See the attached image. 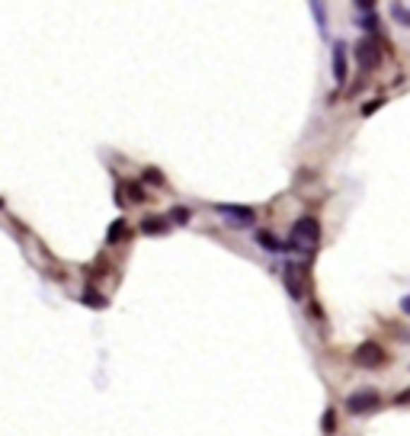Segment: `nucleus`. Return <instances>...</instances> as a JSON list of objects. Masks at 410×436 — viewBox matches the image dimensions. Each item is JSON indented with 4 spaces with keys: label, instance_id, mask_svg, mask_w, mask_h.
Returning <instances> with one entry per match:
<instances>
[{
    "label": "nucleus",
    "instance_id": "nucleus-4",
    "mask_svg": "<svg viewBox=\"0 0 410 436\" xmlns=\"http://www.w3.org/2000/svg\"><path fill=\"white\" fill-rule=\"evenodd\" d=\"M356 61H359L362 71L378 68V61H382V52H378L375 42H372V39H362L359 45H356Z\"/></svg>",
    "mask_w": 410,
    "mask_h": 436
},
{
    "label": "nucleus",
    "instance_id": "nucleus-2",
    "mask_svg": "<svg viewBox=\"0 0 410 436\" xmlns=\"http://www.w3.org/2000/svg\"><path fill=\"white\" fill-rule=\"evenodd\" d=\"M356 366L362 369H382L385 363H388V356H385V350L378 343H372V340H366V343L356 346V353H353Z\"/></svg>",
    "mask_w": 410,
    "mask_h": 436
},
{
    "label": "nucleus",
    "instance_id": "nucleus-16",
    "mask_svg": "<svg viewBox=\"0 0 410 436\" xmlns=\"http://www.w3.org/2000/svg\"><path fill=\"white\" fill-rule=\"evenodd\" d=\"M382 103H385V100H375V103H366V106H362V116H372V112H375Z\"/></svg>",
    "mask_w": 410,
    "mask_h": 436
},
{
    "label": "nucleus",
    "instance_id": "nucleus-11",
    "mask_svg": "<svg viewBox=\"0 0 410 436\" xmlns=\"http://www.w3.org/2000/svg\"><path fill=\"white\" fill-rule=\"evenodd\" d=\"M84 305H87V308H106V298L100 295V292L87 289V292H84Z\"/></svg>",
    "mask_w": 410,
    "mask_h": 436
},
{
    "label": "nucleus",
    "instance_id": "nucleus-10",
    "mask_svg": "<svg viewBox=\"0 0 410 436\" xmlns=\"http://www.w3.org/2000/svg\"><path fill=\"white\" fill-rule=\"evenodd\" d=\"M285 276H289V292H292L295 298H301V295H305V276H301L299 270H289V273H285Z\"/></svg>",
    "mask_w": 410,
    "mask_h": 436
},
{
    "label": "nucleus",
    "instance_id": "nucleus-14",
    "mask_svg": "<svg viewBox=\"0 0 410 436\" xmlns=\"http://www.w3.org/2000/svg\"><path fill=\"white\" fill-rule=\"evenodd\" d=\"M334 430H337V417H334V411H327V414H324V433L330 436Z\"/></svg>",
    "mask_w": 410,
    "mask_h": 436
},
{
    "label": "nucleus",
    "instance_id": "nucleus-6",
    "mask_svg": "<svg viewBox=\"0 0 410 436\" xmlns=\"http://www.w3.org/2000/svg\"><path fill=\"white\" fill-rule=\"evenodd\" d=\"M128 237V222L126 218H116V222L109 225V231H106V244H119Z\"/></svg>",
    "mask_w": 410,
    "mask_h": 436
},
{
    "label": "nucleus",
    "instance_id": "nucleus-12",
    "mask_svg": "<svg viewBox=\"0 0 410 436\" xmlns=\"http://www.w3.org/2000/svg\"><path fill=\"white\" fill-rule=\"evenodd\" d=\"M257 241L263 244L266 250H282V244H279V241H276V237H272V235H266V231H260V235H257Z\"/></svg>",
    "mask_w": 410,
    "mask_h": 436
},
{
    "label": "nucleus",
    "instance_id": "nucleus-1",
    "mask_svg": "<svg viewBox=\"0 0 410 436\" xmlns=\"http://www.w3.org/2000/svg\"><path fill=\"white\" fill-rule=\"evenodd\" d=\"M320 241V225L318 218H299V222L292 225V244L301 250H314Z\"/></svg>",
    "mask_w": 410,
    "mask_h": 436
},
{
    "label": "nucleus",
    "instance_id": "nucleus-9",
    "mask_svg": "<svg viewBox=\"0 0 410 436\" xmlns=\"http://www.w3.org/2000/svg\"><path fill=\"white\" fill-rule=\"evenodd\" d=\"M391 16L401 23L404 29H410V0H401V4H391Z\"/></svg>",
    "mask_w": 410,
    "mask_h": 436
},
{
    "label": "nucleus",
    "instance_id": "nucleus-18",
    "mask_svg": "<svg viewBox=\"0 0 410 436\" xmlns=\"http://www.w3.org/2000/svg\"><path fill=\"white\" fill-rule=\"evenodd\" d=\"M407 401H410V391H404V395L394 398V404H407Z\"/></svg>",
    "mask_w": 410,
    "mask_h": 436
},
{
    "label": "nucleus",
    "instance_id": "nucleus-13",
    "mask_svg": "<svg viewBox=\"0 0 410 436\" xmlns=\"http://www.w3.org/2000/svg\"><path fill=\"white\" fill-rule=\"evenodd\" d=\"M145 180L151 183V187H160V183H164V177H160V170H154V167H147V170H145Z\"/></svg>",
    "mask_w": 410,
    "mask_h": 436
},
{
    "label": "nucleus",
    "instance_id": "nucleus-17",
    "mask_svg": "<svg viewBox=\"0 0 410 436\" xmlns=\"http://www.w3.org/2000/svg\"><path fill=\"white\" fill-rule=\"evenodd\" d=\"M174 218H176V222H189V212H186V208H176V212H174Z\"/></svg>",
    "mask_w": 410,
    "mask_h": 436
},
{
    "label": "nucleus",
    "instance_id": "nucleus-5",
    "mask_svg": "<svg viewBox=\"0 0 410 436\" xmlns=\"http://www.w3.org/2000/svg\"><path fill=\"white\" fill-rule=\"evenodd\" d=\"M334 81L337 87L346 83V45L343 42H334Z\"/></svg>",
    "mask_w": 410,
    "mask_h": 436
},
{
    "label": "nucleus",
    "instance_id": "nucleus-3",
    "mask_svg": "<svg viewBox=\"0 0 410 436\" xmlns=\"http://www.w3.org/2000/svg\"><path fill=\"white\" fill-rule=\"evenodd\" d=\"M378 404H382V398H378V391H372V388L353 391V395L346 398L349 414H372V411H378Z\"/></svg>",
    "mask_w": 410,
    "mask_h": 436
},
{
    "label": "nucleus",
    "instance_id": "nucleus-15",
    "mask_svg": "<svg viewBox=\"0 0 410 436\" xmlns=\"http://www.w3.org/2000/svg\"><path fill=\"white\" fill-rule=\"evenodd\" d=\"M128 199L141 202V199H145V189H141V187H128Z\"/></svg>",
    "mask_w": 410,
    "mask_h": 436
},
{
    "label": "nucleus",
    "instance_id": "nucleus-7",
    "mask_svg": "<svg viewBox=\"0 0 410 436\" xmlns=\"http://www.w3.org/2000/svg\"><path fill=\"white\" fill-rule=\"evenodd\" d=\"M218 212L231 215V218H234V222H241V225H253V212H251V208H237V206H218Z\"/></svg>",
    "mask_w": 410,
    "mask_h": 436
},
{
    "label": "nucleus",
    "instance_id": "nucleus-8",
    "mask_svg": "<svg viewBox=\"0 0 410 436\" xmlns=\"http://www.w3.org/2000/svg\"><path fill=\"white\" fill-rule=\"evenodd\" d=\"M167 228H170V222H167V218H160V215H154V218H145V222H141V231H145V235H164Z\"/></svg>",
    "mask_w": 410,
    "mask_h": 436
},
{
    "label": "nucleus",
    "instance_id": "nucleus-19",
    "mask_svg": "<svg viewBox=\"0 0 410 436\" xmlns=\"http://www.w3.org/2000/svg\"><path fill=\"white\" fill-rule=\"evenodd\" d=\"M401 312H404V314H410V295L401 302Z\"/></svg>",
    "mask_w": 410,
    "mask_h": 436
}]
</instances>
